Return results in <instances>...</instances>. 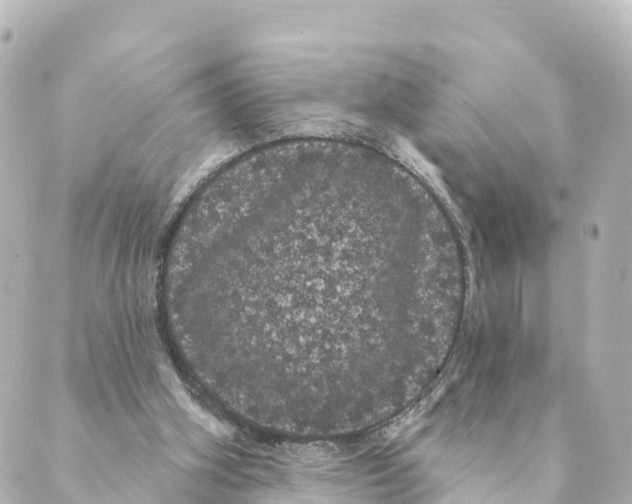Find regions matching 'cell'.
Wrapping results in <instances>:
<instances>
[{
	"instance_id": "2",
	"label": "cell",
	"mask_w": 632,
	"mask_h": 504,
	"mask_svg": "<svg viewBox=\"0 0 632 504\" xmlns=\"http://www.w3.org/2000/svg\"><path fill=\"white\" fill-rule=\"evenodd\" d=\"M171 381V391L179 404L190 414L194 421L198 422L210 432L220 435L225 432V428L221 422L212 415L204 411L197 403H195L183 389L177 380Z\"/></svg>"
},
{
	"instance_id": "1",
	"label": "cell",
	"mask_w": 632,
	"mask_h": 504,
	"mask_svg": "<svg viewBox=\"0 0 632 504\" xmlns=\"http://www.w3.org/2000/svg\"><path fill=\"white\" fill-rule=\"evenodd\" d=\"M384 219L359 190L316 178L241 182L199 206L181 257L192 284L226 295L244 379L309 403L374 387L394 352V308L362 249Z\"/></svg>"
}]
</instances>
